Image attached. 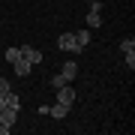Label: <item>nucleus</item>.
I'll list each match as a JSON object with an SVG mask.
<instances>
[{"label":"nucleus","mask_w":135,"mask_h":135,"mask_svg":"<svg viewBox=\"0 0 135 135\" xmlns=\"http://www.w3.org/2000/svg\"><path fill=\"white\" fill-rule=\"evenodd\" d=\"M57 48H60V51H69V54H81V45L75 42V33H60Z\"/></svg>","instance_id":"f257e3e1"},{"label":"nucleus","mask_w":135,"mask_h":135,"mask_svg":"<svg viewBox=\"0 0 135 135\" xmlns=\"http://www.w3.org/2000/svg\"><path fill=\"white\" fill-rule=\"evenodd\" d=\"M57 102H60V105H66V108H72V102H75V90H72L69 84L57 87Z\"/></svg>","instance_id":"f03ea898"},{"label":"nucleus","mask_w":135,"mask_h":135,"mask_svg":"<svg viewBox=\"0 0 135 135\" xmlns=\"http://www.w3.org/2000/svg\"><path fill=\"white\" fill-rule=\"evenodd\" d=\"M21 57H24L27 63H33V66H36V63H42V51H36V48H30V45H21Z\"/></svg>","instance_id":"7ed1b4c3"},{"label":"nucleus","mask_w":135,"mask_h":135,"mask_svg":"<svg viewBox=\"0 0 135 135\" xmlns=\"http://www.w3.org/2000/svg\"><path fill=\"white\" fill-rule=\"evenodd\" d=\"M12 69H15V75H18V78H27L30 72H33V63H27L24 57H18V60L12 63Z\"/></svg>","instance_id":"20e7f679"},{"label":"nucleus","mask_w":135,"mask_h":135,"mask_svg":"<svg viewBox=\"0 0 135 135\" xmlns=\"http://www.w3.org/2000/svg\"><path fill=\"white\" fill-rule=\"evenodd\" d=\"M15 120H18V111H15V108H9V105H3V108H0V123H15Z\"/></svg>","instance_id":"39448f33"},{"label":"nucleus","mask_w":135,"mask_h":135,"mask_svg":"<svg viewBox=\"0 0 135 135\" xmlns=\"http://www.w3.org/2000/svg\"><path fill=\"white\" fill-rule=\"evenodd\" d=\"M60 75L66 78V81H72V78L78 75V63H75V60H66V63H63V69H60Z\"/></svg>","instance_id":"423d86ee"},{"label":"nucleus","mask_w":135,"mask_h":135,"mask_svg":"<svg viewBox=\"0 0 135 135\" xmlns=\"http://www.w3.org/2000/svg\"><path fill=\"white\" fill-rule=\"evenodd\" d=\"M87 27H90V30H99V27H102V15H99V9H90V12H87Z\"/></svg>","instance_id":"0eeeda50"},{"label":"nucleus","mask_w":135,"mask_h":135,"mask_svg":"<svg viewBox=\"0 0 135 135\" xmlns=\"http://www.w3.org/2000/svg\"><path fill=\"white\" fill-rule=\"evenodd\" d=\"M48 114L54 117V120H63V117L69 114V108H66V105H60V102H57V105H48Z\"/></svg>","instance_id":"6e6552de"},{"label":"nucleus","mask_w":135,"mask_h":135,"mask_svg":"<svg viewBox=\"0 0 135 135\" xmlns=\"http://www.w3.org/2000/svg\"><path fill=\"white\" fill-rule=\"evenodd\" d=\"M3 102H6L9 108H15V111L21 108V99H18V93H15V90H9V93H6V96H3Z\"/></svg>","instance_id":"1a4fd4ad"},{"label":"nucleus","mask_w":135,"mask_h":135,"mask_svg":"<svg viewBox=\"0 0 135 135\" xmlns=\"http://www.w3.org/2000/svg\"><path fill=\"white\" fill-rule=\"evenodd\" d=\"M90 39H93L90 30H78V33H75V42L81 45V48H87V45H90Z\"/></svg>","instance_id":"9d476101"},{"label":"nucleus","mask_w":135,"mask_h":135,"mask_svg":"<svg viewBox=\"0 0 135 135\" xmlns=\"http://www.w3.org/2000/svg\"><path fill=\"white\" fill-rule=\"evenodd\" d=\"M48 84L54 87V90H57V87H63V84H69V81H66V78H63V75L57 72V75H51V78H48Z\"/></svg>","instance_id":"9b49d317"},{"label":"nucleus","mask_w":135,"mask_h":135,"mask_svg":"<svg viewBox=\"0 0 135 135\" xmlns=\"http://www.w3.org/2000/svg\"><path fill=\"white\" fill-rule=\"evenodd\" d=\"M3 57H6V63H15V60L21 57V51H18V48H6V54H3Z\"/></svg>","instance_id":"f8f14e48"},{"label":"nucleus","mask_w":135,"mask_h":135,"mask_svg":"<svg viewBox=\"0 0 135 135\" xmlns=\"http://www.w3.org/2000/svg\"><path fill=\"white\" fill-rule=\"evenodd\" d=\"M120 51L126 54V51H135V39L129 36V39H120Z\"/></svg>","instance_id":"ddd939ff"},{"label":"nucleus","mask_w":135,"mask_h":135,"mask_svg":"<svg viewBox=\"0 0 135 135\" xmlns=\"http://www.w3.org/2000/svg\"><path fill=\"white\" fill-rule=\"evenodd\" d=\"M12 90V87H9V78H0V93H3V96H6V93H9Z\"/></svg>","instance_id":"4468645a"},{"label":"nucleus","mask_w":135,"mask_h":135,"mask_svg":"<svg viewBox=\"0 0 135 135\" xmlns=\"http://www.w3.org/2000/svg\"><path fill=\"white\" fill-rule=\"evenodd\" d=\"M126 66L135 69V54H132V51H126Z\"/></svg>","instance_id":"2eb2a0df"},{"label":"nucleus","mask_w":135,"mask_h":135,"mask_svg":"<svg viewBox=\"0 0 135 135\" xmlns=\"http://www.w3.org/2000/svg\"><path fill=\"white\" fill-rule=\"evenodd\" d=\"M9 129H12L9 123H0V135H9Z\"/></svg>","instance_id":"dca6fc26"},{"label":"nucleus","mask_w":135,"mask_h":135,"mask_svg":"<svg viewBox=\"0 0 135 135\" xmlns=\"http://www.w3.org/2000/svg\"><path fill=\"white\" fill-rule=\"evenodd\" d=\"M3 105H6V102H3V93H0V108H3Z\"/></svg>","instance_id":"f3484780"}]
</instances>
